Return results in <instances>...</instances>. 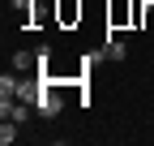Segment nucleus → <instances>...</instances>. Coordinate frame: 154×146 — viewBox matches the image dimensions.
I'll use <instances>...</instances> for the list:
<instances>
[{"label":"nucleus","instance_id":"nucleus-6","mask_svg":"<svg viewBox=\"0 0 154 146\" xmlns=\"http://www.w3.org/2000/svg\"><path fill=\"white\" fill-rule=\"evenodd\" d=\"M13 142H17V120L5 116V125H0V146H13Z\"/></svg>","mask_w":154,"mask_h":146},{"label":"nucleus","instance_id":"nucleus-2","mask_svg":"<svg viewBox=\"0 0 154 146\" xmlns=\"http://www.w3.org/2000/svg\"><path fill=\"white\" fill-rule=\"evenodd\" d=\"M56 17H60V26H73L82 17V0H56Z\"/></svg>","mask_w":154,"mask_h":146},{"label":"nucleus","instance_id":"nucleus-5","mask_svg":"<svg viewBox=\"0 0 154 146\" xmlns=\"http://www.w3.org/2000/svg\"><path fill=\"white\" fill-rule=\"evenodd\" d=\"M128 56V43L124 39H107V60H124Z\"/></svg>","mask_w":154,"mask_h":146},{"label":"nucleus","instance_id":"nucleus-1","mask_svg":"<svg viewBox=\"0 0 154 146\" xmlns=\"http://www.w3.org/2000/svg\"><path fill=\"white\" fill-rule=\"evenodd\" d=\"M34 112L38 116H43V120H56V116H60L64 112V99H60V86H43V95H38V103H34Z\"/></svg>","mask_w":154,"mask_h":146},{"label":"nucleus","instance_id":"nucleus-7","mask_svg":"<svg viewBox=\"0 0 154 146\" xmlns=\"http://www.w3.org/2000/svg\"><path fill=\"white\" fill-rule=\"evenodd\" d=\"M13 9L22 13V17H30V9H34V0H13Z\"/></svg>","mask_w":154,"mask_h":146},{"label":"nucleus","instance_id":"nucleus-3","mask_svg":"<svg viewBox=\"0 0 154 146\" xmlns=\"http://www.w3.org/2000/svg\"><path fill=\"white\" fill-rule=\"evenodd\" d=\"M34 65H38L34 52H13V69H17V73H26V69H34Z\"/></svg>","mask_w":154,"mask_h":146},{"label":"nucleus","instance_id":"nucleus-4","mask_svg":"<svg viewBox=\"0 0 154 146\" xmlns=\"http://www.w3.org/2000/svg\"><path fill=\"white\" fill-rule=\"evenodd\" d=\"M17 82H22V78L5 73V78H0V99H17Z\"/></svg>","mask_w":154,"mask_h":146}]
</instances>
